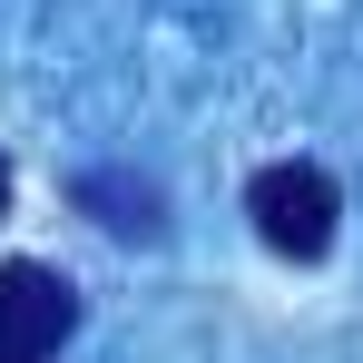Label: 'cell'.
I'll list each match as a JSON object with an SVG mask.
<instances>
[{
	"mask_svg": "<svg viewBox=\"0 0 363 363\" xmlns=\"http://www.w3.org/2000/svg\"><path fill=\"white\" fill-rule=\"evenodd\" d=\"M245 216H255V236L275 245V255L314 265V255L334 245L344 196H334V177H324L314 157H275V167H255V177H245Z\"/></svg>",
	"mask_w": 363,
	"mask_h": 363,
	"instance_id": "obj_1",
	"label": "cell"
},
{
	"mask_svg": "<svg viewBox=\"0 0 363 363\" xmlns=\"http://www.w3.org/2000/svg\"><path fill=\"white\" fill-rule=\"evenodd\" d=\"M69 334H79V285H69L60 265L10 255L0 265V344L10 354H60Z\"/></svg>",
	"mask_w": 363,
	"mask_h": 363,
	"instance_id": "obj_2",
	"label": "cell"
},
{
	"mask_svg": "<svg viewBox=\"0 0 363 363\" xmlns=\"http://www.w3.org/2000/svg\"><path fill=\"white\" fill-rule=\"evenodd\" d=\"M69 196H79V216H99L108 236H138V245L167 236V196H157V177H138V167H89Z\"/></svg>",
	"mask_w": 363,
	"mask_h": 363,
	"instance_id": "obj_3",
	"label": "cell"
},
{
	"mask_svg": "<svg viewBox=\"0 0 363 363\" xmlns=\"http://www.w3.org/2000/svg\"><path fill=\"white\" fill-rule=\"evenodd\" d=\"M0 216H10V157H0Z\"/></svg>",
	"mask_w": 363,
	"mask_h": 363,
	"instance_id": "obj_4",
	"label": "cell"
},
{
	"mask_svg": "<svg viewBox=\"0 0 363 363\" xmlns=\"http://www.w3.org/2000/svg\"><path fill=\"white\" fill-rule=\"evenodd\" d=\"M0 363H40V354H10V344H0Z\"/></svg>",
	"mask_w": 363,
	"mask_h": 363,
	"instance_id": "obj_5",
	"label": "cell"
}]
</instances>
